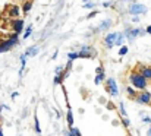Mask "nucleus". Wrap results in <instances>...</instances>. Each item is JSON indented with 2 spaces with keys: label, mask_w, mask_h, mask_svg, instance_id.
Returning <instances> with one entry per match:
<instances>
[{
  "label": "nucleus",
  "mask_w": 151,
  "mask_h": 136,
  "mask_svg": "<svg viewBox=\"0 0 151 136\" xmlns=\"http://www.w3.org/2000/svg\"><path fill=\"white\" fill-rule=\"evenodd\" d=\"M147 81H148V79H147L141 72H132V73L129 75V82H131L132 87L137 88V89H145L147 85H148Z\"/></svg>",
  "instance_id": "obj_1"
},
{
  "label": "nucleus",
  "mask_w": 151,
  "mask_h": 136,
  "mask_svg": "<svg viewBox=\"0 0 151 136\" xmlns=\"http://www.w3.org/2000/svg\"><path fill=\"white\" fill-rule=\"evenodd\" d=\"M128 12L132 15V16H135V15H144V13H147V6L145 4H142V3H137V1H132L131 4H129V7H128Z\"/></svg>",
  "instance_id": "obj_2"
},
{
  "label": "nucleus",
  "mask_w": 151,
  "mask_h": 136,
  "mask_svg": "<svg viewBox=\"0 0 151 136\" xmlns=\"http://www.w3.org/2000/svg\"><path fill=\"white\" fill-rule=\"evenodd\" d=\"M18 43H19V41H18V32H15V34H12V37H10L9 40H6V41H1V43H0V53L9 51L12 47H15Z\"/></svg>",
  "instance_id": "obj_3"
},
{
  "label": "nucleus",
  "mask_w": 151,
  "mask_h": 136,
  "mask_svg": "<svg viewBox=\"0 0 151 136\" xmlns=\"http://www.w3.org/2000/svg\"><path fill=\"white\" fill-rule=\"evenodd\" d=\"M144 34H147V31L145 29H142V28H128L126 31H125V35H126V38L132 43L137 37H141V35H144Z\"/></svg>",
  "instance_id": "obj_4"
},
{
  "label": "nucleus",
  "mask_w": 151,
  "mask_h": 136,
  "mask_svg": "<svg viewBox=\"0 0 151 136\" xmlns=\"http://www.w3.org/2000/svg\"><path fill=\"white\" fill-rule=\"evenodd\" d=\"M135 101H137L138 104H145V105H147V104H151V94L148 91L141 89V92L137 94Z\"/></svg>",
  "instance_id": "obj_5"
},
{
  "label": "nucleus",
  "mask_w": 151,
  "mask_h": 136,
  "mask_svg": "<svg viewBox=\"0 0 151 136\" xmlns=\"http://www.w3.org/2000/svg\"><path fill=\"white\" fill-rule=\"evenodd\" d=\"M106 88H107L109 94H110L111 97H117V95H119V88H117V84H116V81H114L113 78H109V79L106 81Z\"/></svg>",
  "instance_id": "obj_6"
},
{
  "label": "nucleus",
  "mask_w": 151,
  "mask_h": 136,
  "mask_svg": "<svg viewBox=\"0 0 151 136\" xmlns=\"http://www.w3.org/2000/svg\"><path fill=\"white\" fill-rule=\"evenodd\" d=\"M94 57V48L90 45H84L79 51V59H91Z\"/></svg>",
  "instance_id": "obj_7"
},
{
  "label": "nucleus",
  "mask_w": 151,
  "mask_h": 136,
  "mask_svg": "<svg viewBox=\"0 0 151 136\" xmlns=\"http://www.w3.org/2000/svg\"><path fill=\"white\" fill-rule=\"evenodd\" d=\"M116 38H117V32H110L109 35H106V38H104V45L107 47V48H111L114 43H116Z\"/></svg>",
  "instance_id": "obj_8"
},
{
  "label": "nucleus",
  "mask_w": 151,
  "mask_h": 136,
  "mask_svg": "<svg viewBox=\"0 0 151 136\" xmlns=\"http://www.w3.org/2000/svg\"><path fill=\"white\" fill-rule=\"evenodd\" d=\"M12 29L15 31V32H22V29H24V19H19V18H16V19H13L12 21Z\"/></svg>",
  "instance_id": "obj_9"
},
{
  "label": "nucleus",
  "mask_w": 151,
  "mask_h": 136,
  "mask_svg": "<svg viewBox=\"0 0 151 136\" xmlns=\"http://www.w3.org/2000/svg\"><path fill=\"white\" fill-rule=\"evenodd\" d=\"M113 25V22H111V19H106V21H103L100 25L97 26V29H96V32H101V31H109V28Z\"/></svg>",
  "instance_id": "obj_10"
},
{
  "label": "nucleus",
  "mask_w": 151,
  "mask_h": 136,
  "mask_svg": "<svg viewBox=\"0 0 151 136\" xmlns=\"http://www.w3.org/2000/svg\"><path fill=\"white\" fill-rule=\"evenodd\" d=\"M38 51H40L38 45H31V47H28V48L25 50V56H28V57H34V56L38 54Z\"/></svg>",
  "instance_id": "obj_11"
},
{
  "label": "nucleus",
  "mask_w": 151,
  "mask_h": 136,
  "mask_svg": "<svg viewBox=\"0 0 151 136\" xmlns=\"http://www.w3.org/2000/svg\"><path fill=\"white\" fill-rule=\"evenodd\" d=\"M138 69H139V72H141L147 79H151V67L150 66H142V64H139Z\"/></svg>",
  "instance_id": "obj_12"
},
{
  "label": "nucleus",
  "mask_w": 151,
  "mask_h": 136,
  "mask_svg": "<svg viewBox=\"0 0 151 136\" xmlns=\"http://www.w3.org/2000/svg\"><path fill=\"white\" fill-rule=\"evenodd\" d=\"M9 15L12 18H18V15H19V6H16V4L9 6Z\"/></svg>",
  "instance_id": "obj_13"
},
{
  "label": "nucleus",
  "mask_w": 151,
  "mask_h": 136,
  "mask_svg": "<svg viewBox=\"0 0 151 136\" xmlns=\"http://www.w3.org/2000/svg\"><path fill=\"white\" fill-rule=\"evenodd\" d=\"M31 7H32V0H25L24 4H22V12L24 13H28L31 10Z\"/></svg>",
  "instance_id": "obj_14"
},
{
  "label": "nucleus",
  "mask_w": 151,
  "mask_h": 136,
  "mask_svg": "<svg viewBox=\"0 0 151 136\" xmlns=\"http://www.w3.org/2000/svg\"><path fill=\"white\" fill-rule=\"evenodd\" d=\"M66 120H68V126H73V113L70 110V107L68 108V113H66Z\"/></svg>",
  "instance_id": "obj_15"
},
{
  "label": "nucleus",
  "mask_w": 151,
  "mask_h": 136,
  "mask_svg": "<svg viewBox=\"0 0 151 136\" xmlns=\"http://www.w3.org/2000/svg\"><path fill=\"white\" fill-rule=\"evenodd\" d=\"M106 79V73L104 72H101V73H96V79H94V84L96 85H100L101 82Z\"/></svg>",
  "instance_id": "obj_16"
},
{
  "label": "nucleus",
  "mask_w": 151,
  "mask_h": 136,
  "mask_svg": "<svg viewBox=\"0 0 151 136\" xmlns=\"http://www.w3.org/2000/svg\"><path fill=\"white\" fill-rule=\"evenodd\" d=\"M125 32H117V38H116V43H114V45H120L123 44V41H125Z\"/></svg>",
  "instance_id": "obj_17"
},
{
  "label": "nucleus",
  "mask_w": 151,
  "mask_h": 136,
  "mask_svg": "<svg viewBox=\"0 0 151 136\" xmlns=\"http://www.w3.org/2000/svg\"><path fill=\"white\" fill-rule=\"evenodd\" d=\"M119 111H120V116L122 117H128V113H126V108H125V104L123 102L119 104Z\"/></svg>",
  "instance_id": "obj_18"
},
{
  "label": "nucleus",
  "mask_w": 151,
  "mask_h": 136,
  "mask_svg": "<svg viewBox=\"0 0 151 136\" xmlns=\"http://www.w3.org/2000/svg\"><path fill=\"white\" fill-rule=\"evenodd\" d=\"M126 94H128L131 98H135V97H137V91L134 89L132 87H128V88H126Z\"/></svg>",
  "instance_id": "obj_19"
},
{
  "label": "nucleus",
  "mask_w": 151,
  "mask_h": 136,
  "mask_svg": "<svg viewBox=\"0 0 151 136\" xmlns=\"http://www.w3.org/2000/svg\"><path fill=\"white\" fill-rule=\"evenodd\" d=\"M128 51H129V48H128L126 45H122V47L119 48V56H126Z\"/></svg>",
  "instance_id": "obj_20"
},
{
  "label": "nucleus",
  "mask_w": 151,
  "mask_h": 136,
  "mask_svg": "<svg viewBox=\"0 0 151 136\" xmlns=\"http://www.w3.org/2000/svg\"><path fill=\"white\" fill-rule=\"evenodd\" d=\"M31 32H32V25H28V28H27V31L24 32V38L27 40L28 37H31Z\"/></svg>",
  "instance_id": "obj_21"
},
{
  "label": "nucleus",
  "mask_w": 151,
  "mask_h": 136,
  "mask_svg": "<svg viewBox=\"0 0 151 136\" xmlns=\"http://www.w3.org/2000/svg\"><path fill=\"white\" fill-rule=\"evenodd\" d=\"M68 59H69V60H75V59H79V53L70 51V53L68 54Z\"/></svg>",
  "instance_id": "obj_22"
},
{
  "label": "nucleus",
  "mask_w": 151,
  "mask_h": 136,
  "mask_svg": "<svg viewBox=\"0 0 151 136\" xmlns=\"http://www.w3.org/2000/svg\"><path fill=\"white\" fill-rule=\"evenodd\" d=\"M69 129H70V130H69V135H76V136H79L81 135V132H79V130H78V129H76V127H73V126H70V127H69Z\"/></svg>",
  "instance_id": "obj_23"
},
{
  "label": "nucleus",
  "mask_w": 151,
  "mask_h": 136,
  "mask_svg": "<svg viewBox=\"0 0 151 136\" xmlns=\"http://www.w3.org/2000/svg\"><path fill=\"white\" fill-rule=\"evenodd\" d=\"M122 125H123V126H125L126 129H128V127L131 126V122L128 120V117H122Z\"/></svg>",
  "instance_id": "obj_24"
},
{
  "label": "nucleus",
  "mask_w": 151,
  "mask_h": 136,
  "mask_svg": "<svg viewBox=\"0 0 151 136\" xmlns=\"http://www.w3.org/2000/svg\"><path fill=\"white\" fill-rule=\"evenodd\" d=\"M35 132L37 133H41V129H40V122H38V119L35 117Z\"/></svg>",
  "instance_id": "obj_25"
},
{
  "label": "nucleus",
  "mask_w": 151,
  "mask_h": 136,
  "mask_svg": "<svg viewBox=\"0 0 151 136\" xmlns=\"http://www.w3.org/2000/svg\"><path fill=\"white\" fill-rule=\"evenodd\" d=\"M94 6H96V3L88 1V3H85V4H84V9H91V7H94Z\"/></svg>",
  "instance_id": "obj_26"
},
{
  "label": "nucleus",
  "mask_w": 151,
  "mask_h": 136,
  "mask_svg": "<svg viewBox=\"0 0 151 136\" xmlns=\"http://www.w3.org/2000/svg\"><path fill=\"white\" fill-rule=\"evenodd\" d=\"M62 72H65V67H63V66H57V67H56V75H59V73H62Z\"/></svg>",
  "instance_id": "obj_27"
},
{
  "label": "nucleus",
  "mask_w": 151,
  "mask_h": 136,
  "mask_svg": "<svg viewBox=\"0 0 151 136\" xmlns=\"http://www.w3.org/2000/svg\"><path fill=\"white\" fill-rule=\"evenodd\" d=\"M103 6H104V7H111V6H113V3H111V1H104V3H103Z\"/></svg>",
  "instance_id": "obj_28"
},
{
  "label": "nucleus",
  "mask_w": 151,
  "mask_h": 136,
  "mask_svg": "<svg viewBox=\"0 0 151 136\" xmlns=\"http://www.w3.org/2000/svg\"><path fill=\"white\" fill-rule=\"evenodd\" d=\"M96 15H97V10H93V12H91V13H90V15H88L87 18H88V19H91V18H94Z\"/></svg>",
  "instance_id": "obj_29"
},
{
  "label": "nucleus",
  "mask_w": 151,
  "mask_h": 136,
  "mask_svg": "<svg viewBox=\"0 0 151 136\" xmlns=\"http://www.w3.org/2000/svg\"><path fill=\"white\" fill-rule=\"evenodd\" d=\"M101 72H104V69H103V66H99V67L96 69V73H101Z\"/></svg>",
  "instance_id": "obj_30"
},
{
  "label": "nucleus",
  "mask_w": 151,
  "mask_h": 136,
  "mask_svg": "<svg viewBox=\"0 0 151 136\" xmlns=\"http://www.w3.org/2000/svg\"><path fill=\"white\" fill-rule=\"evenodd\" d=\"M107 108H109V110H113V108H114V105L111 104V101H109V104H107Z\"/></svg>",
  "instance_id": "obj_31"
},
{
  "label": "nucleus",
  "mask_w": 151,
  "mask_h": 136,
  "mask_svg": "<svg viewBox=\"0 0 151 136\" xmlns=\"http://www.w3.org/2000/svg\"><path fill=\"white\" fill-rule=\"evenodd\" d=\"M145 31H147V34H151V25H150V26H147V28H145Z\"/></svg>",
  "instance_id": "obj_32"
},
{
  "label": "nucleus",
  "mask_w": 151,
  "mask_h": 136,
  "mask_svg": "<svg viewBox=\"0 0 151 136\" xmlns=\"http://www.w3.org/2000/svg\"><path fill=\"white\" fill-rule=\"evenodd\" d=\"M144 122H145V123H150L151 119H150V117H144Z\"/></svg>",
  "instance_id": "obj_33"
},
{
  "label": "nucleus",
  "mask_w": 151,
  "mask_h": 136,
  "mask_svg": "<svg viewBox=\"0 0 151 136\" xmlns=\"http://www.w3.org/2000/svg\"><path fill=\"white\" fill-rule=\"evenodd\" d=\"M3 135V130H1V126H0V136Z\"/></svg>",
  "instance_id": "obj_34"
},
{
  "label": "nucleus",
  "mask_w": 151,
  "mask_h": 136,
  "mask_svg": "<svg viewBox=\"0 0 151 136\" xmlns=\"http://www.w3.org/2000/svg\"><path fill=\"white\" fill-rule=\"evenodd\" d=\"M148 135H151V126H150V129H148V132H147Z\"/></svg>",
  "instance_id": "obj_35"
},
{
  "label": "nucleus",
  "mask_w": 151,
  "mask_h": 136,
  "mask_svg": "<svg viewBox=\"0 0 151 136\" xmlns=\"http://www.w3.org/2000/svg\"><path fill=\"white\" fill-rule=\"evenodd\" d=\"M1 108H3V107H0V111H1Z\"/></svg>",
  "instance_id": "obj_36"
},
{
  "label": "nucleus",
  "mask_w": 151,
  "mask_h": 136,
  "mask_svg": "<svg viewBox=\"0 0 151 136\" xmlns=\"http://www.w3.org/2000/svg\"><path fill=\"white\" fill-rule=\"evenodd\" d=\"M84 1H88V0H84Z\"/></svg>",
  "instance_id": "obj_37"
}]
</instances>
